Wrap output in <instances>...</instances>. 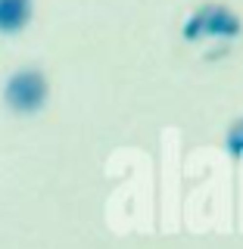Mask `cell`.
Wrapping results in <instances>:
<instances>
[{
	"label": "cell",
	"instance_id": "cell-1",
	"mask_svg": "<svg viewBox=\"0 0 243 249\" xmlns=\"http://www.w3.org/2000/svg\"><path fill=\"white\" fill-rule=\"evenodd\" d=\"M240 35H243V22L228 3H200L181 25V37L187 44L237 41Z\"/></svg>",
	"mask_w": 243,
	"mask_h": 249
},
{
	"label": "cell",
	"instance_id": "cell-2",
	"mask_svg": "<svg viewBox=\"0 0 243 249\" xmlns=\"http://www.w3.org/2000/svg\"><path fill=\"white\" fill-rule=\"evenodd\" d=\"M47 97H50V81L37 66H22L10 72V78L3 81V103L16 115L41 112Z\"/></svg>",
	"mask_w": 243,
	"mask_h": 249
},
{
	"label": "cell",
	"instance_id": "cell-3",
	"mask_svg": "<svg viewBox=\"0 0 243 249\" xmlns=\"http://www.w3.org/2000/svg\"><path fill=\"white\" fill-rule=\"evenodd\" d=\"M35 3L31 0H0V35H19L28 28Z\"/></svg>",
	"mask_w": 243,
	"mask_h": 249
},
{
	"label": "cell",
	"instance_id": "cell-4",
	"mask_svg": "<svg viewBox=\"0 0 243 249\" xmlns=\"http://www.w3.org/2000/svg\"><path fill=\"white\" fill-rule=\"evenodd\" d=\"M224 150H228V156H234V159H243V119H237L228 128V134H224Z\"/></svg>",
	"mask_w": 243,
	"mask_h": 249
}]
</instances>
